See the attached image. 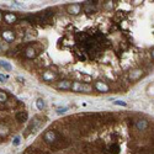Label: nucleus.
Returning a JSON list of instances; mask_svg holds the SVG:
<instances>
[{
	"mask_svg": "<svg viewBox=\"0 0 154 154\" xmlns=\"http://www.w3.org/2000/svg\"><path fill=\"white\" fill-rule=\"evenodd\" d=\"M95 86L98 88L100 91H107V90H109V86H107L106 84L101 83V82H96V83H95Z\"/></svg>",
	"mask_w": 154,
	"mask_h": 154,
	"instance_id": "nucleus-3",
	"label": "nucleus"
},
{
	"mask_svg": "<svg viewBox=\"0 0 154 154\" xmlns=\"http://www.w3.org/2000/svg\"><path fill=\"white\" fill-rule=\"evenodd\" d=\"M5 18L8 20V22H14L15 21V16L12 14H6L5 15Z\"/></svg>",
	"mask_w": 154,
	"mask_h": 154,
	"instance_id": "nucleus-9",
	"label": "nucleus"
},
{
	"mask_svg": "<svg viewBox=\"0 0 154 154\" xmlns=\"http://www.w3.org/2000/svg\"><path fill=\"white\" fill-rule=\"evenodd\" d=\"M5 133H8V128L4 126H0V136H4Z\"/></svg>",
	"mask_w": 154,
	"mask_h": 154,
	"instance_id": "nucleus-12",
	"label": "nucleus"
},
{
	"mask_svg": "<svg viewBox=\"0 0 154 154\" xmlns=\"http://www.w3.org/2000/svg\"><path fill=\"white\" fill-rule=\"evenodd\" d=\"M3 37L5 38L8 42H10V41L14 40V35H12V32H10V31H8V32H3Z\"/></svg>",
	"mask_w": 154,
	"mask_h": 154,
	"instance_id": "nucleus-5",
	"label": "nucleus"
},
{
	"mask_svg": "<svg viewBox=\"0 0 154 154\" xmlns=\"http://www.w3.org/2000/svg\"><path fill=\"white\" fill-rule=\"evenodd\" d=\"M67 111H68L67 107H64V109H58V110H57V113L61 115V113H64V112H67Z\"/></svg>",
	"mask_w": 154,
	"mask_h": 154,
	"instance_id": "nucleus-15",
	"label": "nucleus"
},
{
	"mask_svg": "<svg viewBox=\"0 0 154 154\" xmlns=\"http://www.w3.org/2000/svg\"><path fill=\"white\" fill-rule=\"evenodd\" d=\"M115 105H122V106H126V102H122V101H115Z\"/></svg>",
	"mask_w": 154,
	"mask_h": 154,
	"instance_id": "nucleus-17",
	"label": "nucleus"
},
{
	"mask_svg": "<svg viewBox=\"0 0 154 154\" xmlns=\"http://www.w3.org/2000/svg\"><path fill=\"white\" fill-rule=\"evenodd\" d=\"M6 100V94L4 91H0V102H4Z\"/></svg>",
	"mask_w": 154,
	"mask_h": 154,
	"instance_id": "nucleus-11",
	"label": "nucleus"
},
{
	"mask_svg": "<svg viewBox=\"0 0 154 154\" xmlns=\"http://www.w3.org/2000/svg\"><path fill=\"white\" fill-rule=\"evenodd\" d=\"M53 78H54V75H53L52 73H49V72H46V73L43 74V79L47 80V82H48V80H52Z\"/></svg>",
	"mask_w": 154,
	"mask_h": 154,
	"instance_id": "nucleus-7",
	"label": "nucleus"
},
{
	"mask_svg": "<svg viewBox=\"0 0 154 154\" xmlns=\"http://www.w3.org/2000/svg\"><path fill=\"white\" fill-rule=\"evenodd\" d=\"M8 80V76H4V75H0V82H6Z\"/></svg>",
	"mask_w": 154,
	"mask_h": 154,
	"instance_id": "nucleus-16",
	"label": "nucleus"
},
{
	"mask_svg": "<svg viewBox=\"0 0 154 154\" xmlns=\"http://www.w3.org/2000/svg\"><path fill=\"white\" fill-rule=\"evenodd\" d=\"M12 144L14 145H18V144H20V137H15V139L12 141Z\"/></svg>",
	"mask_w": 154,
	"mask_h": 154,
	"instance_id": "nucleus-13",
	"label": "nucleus"
},
{
	"mask_svg": "<svg viewBox=\"0 0 154 154\" xmlns=\"http://www.w3.org/2000/svg\"><path fill=\"white\" fill-rule=\"evenodd\" d=\"M72 88H73V90H75V91H79V90H85V91H90V86L89 85H85V84H82V83H74L73 85H72Z\"/></svg>",
	"mask_w": 154,
	"mask_h": 154,
	"instance_id": "nucleus-1",
	"label": "nucleus"
},
{
	"mask_svg": "<svg viewBox=\"0 0 154 154\" xmlns=\"http://www.w3.org/2000/svg\"><path fill=\"white\" fill-rule=\"evenodd\" d=\"M0 67L4 68L6 72H11V70H12V67H11L8 62H4V61H0Z\"/></svg>",
	"mask_w": 154,
	"mask_h": 154,
	"instance_id": "nucleus-4",
	"label": "nucleus"
},
{
	"mask_svg": "<svg viewBox=\"0 0 154 154\" xmlns=\"http://www.w3.org/2000/svg\"><path fill=\"white\" fill-rule=\"evenodd\" d=\"M110 149H111L110 152H111L112 154H118V153H120V145H118V144H112Z\"/></svg>",
	"mask_w": 154,
	"mask_h": 154,
	"instance_id": "nucleus-6",
	"label": "nucleus"
},
{
	"mask_svg": "<svg viewBox=\"0 0 154 154\" xmlns=\"http://www.w3.org/2000/svg\"><path fill=\"white\" fill-rule=\"evenodd\" d=\"M58 88H64V89H67V88H70V84L67 83V82H63V83H59V84H58Z\"/></svg>",
	"mask_w": 154,
	"mask_h": 154,
	"instance_id": "nucleus-10",
	"label": "nucleus"
},
{
	"mask_svg": "<svg viewBox=\"0 0 154 154\" xmlns=\"http://www.w3.org/2000/svg\"><path fill=\"white\" fill-rule=\"evenodd\" d=\"M45 141H46L47 143H51V142L54 141V133H53L52 131H48V132L45 134Z\"/></svg>",
	"mask_w": 154,
	"mask_h": 154,
	"instance_id": "nucleus-2",
	"label": "nucleus"
},
{
	"mask_svg": "<svg viewBox=\"0 0 154 154\" xmlns=\"http://www.w3.org/2000/svg\"><path fill=\"white\" fill-rule=\"evenodd\" d=\"M138 127H139V128H142V129H143V128H145V127H147V122H144V121H143V122H141V121H139V122H138Z\"/></svg>",
	"mask_w": 154,
	"mask_h": 154,
	"instance_id": "nucleus-14",
	"label": "nucleus"
},
{
	"mask_svg": "<svg viewBox=\"0 0 154 154\" xmlns=\"http://www.w3.org/2000/svg\"><path fill=\"white\" fill-rule=\"evenodd\" d=\"M36 105H37V109H38V110H43V107H45V102H43L42 99H38V100L36 101Z\"/></svg>",
	"mask_w": 154,
	"mask_h": 154,
	"instance_id": "nucleus-8",
	"label": "nucleus"
}]
</instances>
